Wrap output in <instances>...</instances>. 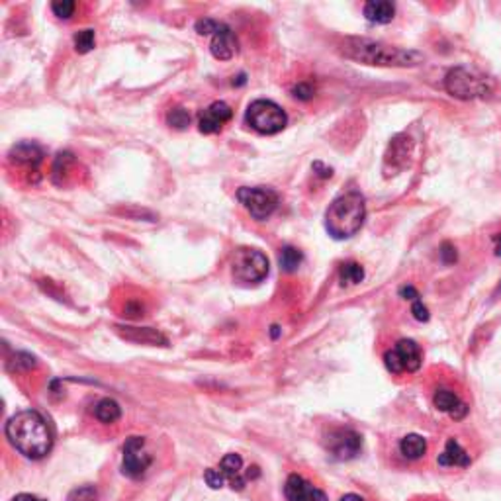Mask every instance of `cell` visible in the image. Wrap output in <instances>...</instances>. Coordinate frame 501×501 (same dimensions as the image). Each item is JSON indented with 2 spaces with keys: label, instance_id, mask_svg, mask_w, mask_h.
<instances>
[{
  "label": "cell",
  "instance_id": "6da1fadb",
  "mask_svg": "<svg viewBox=\"0 0 501 501\" xmlns=\"http://www.w3.org/2000/svg\"><path fill=\"white\" fill-rule=\"evenodd\" d=\"M6 437L10 445L31 460L49 455L54 447V435L46 418L36 410H26L8 419Z\"/></svg>",
  "mask_w": 501,
  "mask_h": 501
},
{
  "label": "cell",
  "instance_id": "7a4b0ae2",
  "mask_svg": "<svg viewBox=\"0 0 501 501\" xmlns=\"http://www.w3.org/2000/svg\"><path fill=\"white\" fill-rule=\"evenodd\" d=\"M339 49L347 59L376 67H418L425 61L423 54L415 49H402L366 38H345Z\"/></svg>",
  "mask_w": 501,
  "mask_h": 501
},
{
  "label": "cell",
  "instance_id": "3957f363",
  "mask_svg": "<svg viewBox=\"0 0 501 501\" xmlns=\"http://www.w3.org/2000/svg\"><path fill=\"white\" fill-rule=\"evenodd\" d=\"M366 220L365 196L350 190L343 196L335 198L325 212V229L333 239H349L357 236Z\"/></svg>",
  "mask_w": 501,
  "mask_h": 501
},
{
  "label": "cell",
  "instance_id": "277c9868",
  "mask_svg": "<svg viewBox=\"0 0 501 501\" xmlns=\"http://www.w3.org/2000/svg\"><path fill=\"white\" fill-rule=\"evenodd\" d=\"M445 88L450 96L458 100H476L490 96L494 91V84L490 79L478 75L474 71L456 67L448 71V75L445 76Z\"/></svg>",
  "mask_w": 501,
  "mask_h": 501
},
{
  "label": "cell",
  "instance_id": "5b68a950",
  "mask_svg": "<svg viewBox=\"0 0 501 501\" xmlns=\"http://www.w3.org/2000/svg\"><path fill=\"white\" fill-rule=\"evenodd\" d=\"M245 122L263 136H274L286 128L288 116L276 102L260 98L250 102L245 114Z\"/></svg>",
  "mask_w": 501,
  "mask_h": 501
},
{
  "label": "cell",
  "instance_id": "8992f818",
  "mask_svg": "<svg viewBox=\"0 0 501 501\" xmlns=\"http://www.w3.org/2000/svg\"><path fill=\"white\" fill-rule=\"evenodd\" d=\"M237 200L245 206L250 218L257 221L268 220L278 208V194L273 188H265V186H257V188L243 186L237 190Z\"/></svg>",
  "mask_w": 501,
  "mask_h": 501
},
{
  "label": "cell",
  "instance_id": "52a82bcc",
  "mask_svg": "<svg viewBox=\"0 0 501 501\" xmlns=\"http://www.w3.org/2000/svg\"><path fill=\"white\" fill-rule=\"evenodd\" d=\"M268 274V258L257 249H237L233 257V276L239 282H260Z\"/></svg>",
  "mask_w": 501,
  "mask_h": 501
},
{
  "label": "cell",
  "instance_id": "ba28073f",
  "mask_svg": "<svg viewBox=\"0 0 501 501\" xmlns=\"http://www.w3.org/2000/svg\"><path fill=\"white\" fill-rule=\"evenodd\" d=\"M421 349L415 341L411 339H402L395 343L394 349H390L384 355V365L392 374L402 373H418L421 366Z\"/></svg>",
  "mask_w": 501,
  "mask_h": 501
},
{
  "label": "cell",
  "instance_id": "9c48e42d",
  "mask_svg": "<svg viewBox=\"0 0 501 501\" xmlns=\"http://www.w3.org/2000/svg\"><path fill=\"white\" fill-rule=\"evenodd\" d=\"M151 466V456L145 450L143 437H129L123 445V474L129 478H141Z\"/></svg>",
  "mask_w": 501,
  "mask_h": 501
},
{
  "label": "cell",
  "instance_id": "30bf717a",
  "mask_svg": "<svg viewBox=\"0 0 501 501\" xmlns=\"http://www.w3.org/2000/svg\"><path fill=\"white\" fill-rule=\"evenodd\" d=\"M363 448V437L350 429H337L327 437V450L337 460H350L360 452Z\"/></svg>",
  "mask_w": 501,
  "mask_h": 501
},
{
  "label": "cell",
  "instance_id": "8fae6325",
  "mask_svg": "<svg viewBox=\"0 0 501 501\" xmlns=\"http://www.w3.org/2000/svg\"><path fill=\"white\" fill-rule=\"evenodd\" d=\"M413 153V143L408 136H395L392 143L388 147L386 157H384V175L392 176L402 173L408 167Z\"/></svg>",
  "mask_w": 501,
  "mask_h": 501
},
{
  "label": "cell",
  "instance_id": "7c38bea8",
  "mask_svg": "<svg viewBox=\"0 0 501 501\" xmlns=\"http://www.w3.org/2000/svg\"><path fill=\"white\" fill-rule=\"evenodd\" d=\"M233 116V110L226 102H213L210 106L200 112L198 116V128L202 133H216L228 123Z\"/></svg>",
  "mask_w": 501,
  "mask_h": 501
},
{
  "label": "cell",
  "instance_id": "4fadbf2b",
  "mask_svg": "<svg viewBox=\"0 0 501 501\" xmlns=\"http://www.w3.org/2000/svg\"><path fill=\"white\" fill-rule=\"evenodd\" d=\"M284 494L288 501H327V495L300 474H290L284 486Z\"/></svg>",
  "mask_w": 501,
  "mask_h": 501
},
{
  "label": "cell",
  "instance_id": "5bb4252c",
  "mask_svg": "<svg viewBox=\"0 0 501 501\" xmlns=\"http://www.w3.org/2000/svg\"><path fill=\"white\" fill-rule=\"evenodd\" d=\"M210 51L220 61H229L237 54V39L233 36V31L229 30L226 24H221L220 30L213 34Z\"/></svg>",
  "mask_w": 501,
  "mask_h": 501
},
{
  "label": "cell",
  "instance_id": "9a60e30c",
  "mask_svg": "<svg viewBox=\"0 0 501 501\" xmlns=\"http://www.w3.org/2000/svg\"><path fill=\"white\" fill-rule=\"evenodd\" d=\"M433 402L437 410L450 415L455 421H460V419L468 415V405L458 395L452 394L450 390H437L433 395Z\"/></svg>",
  "mask_w": 501,
  "mask_h": 501
},
{
  "label": "cell",
  "instance_id": "2e32d148",
  "mask_svg": "<svg viewBox=\"0 0 501 501\" xmlns=\"http://www.w3.org/2000/svg\"><path fill=\"white\" fill-rule=\"evenodd\" d=\"M116 331L122 335L123 339L133 343H143V345H161V347H167L168 339L159 331H155L151 327H123L116 325Z\"/></svg>",
  "mask_w": 501,
  "mask_h": 501
},
{
  "label": "cell",
  "instance_id": "e0dca14e",
  "mask_svg": "<svg viewBox=\"0 0 501 501\" xmlns=\"http://www.w3.org/2000/svg\"><path fill=\"white\" fill-rule=\"evenodd\" d=\"M8 157L14 165H26V167L36 168L44 161V149L39 145L30 143V141H22L10 149Z\"/></svg>",
  "mask_w": 501,
  "mask_h": 501
},
{
  "label": "cell",
  "instance_id": "ac0fdd59",
  "mask_svg": "<svg viewBox=\"0 0 501 501\" xmlns=\"http://www.w3.org/2000/svg\"><path fill=\"white\" fill-rule=\"evenodd\" d=\"M437 462H439L440 466H458V468H466V466H470L472 460L470 455L460 447L458 440L448 439L447 447H445V450L439 455Z\"/></svg>",
  "mask_w": 501,
  "mask_h": 501
},
{
  "label": "cell",
  "instance_id": "d6986e66",
  "mask_svg": "<svg viewBox=\"0 0 501 501\" xmlns=\"http://www.w3.org/2000/svg\"><path fill=\"white\" fill-rule=\"evenodd\" d=\"M241 468H243V460L239 455H228L221 458L220 470L223 472V476L228 478L233 490H243L247 478L241 476Z\"/></svg>",
  "mask_w": 501,
  "mask_h": 501
},
{
  "label": "cell",
  "instance_id": "ffe728a7",
  "mask_svg": "<svg viewBox=\"0 0 501 501\" xmlns=\"http://www.w3.org/2000/svg\"><path fill=\"white\" fill-rule=\"evenodd\" d=\"M363 12H365V18L368 22L390 24L394 20L395 6L388 0H370L365 4Z\"/></svg>",
  "mask_w": 501,
  "mask_h": 501
},
{
  "label": "cell",
  "instance_id": "44dd1931",
  "mask_svg": "<svg viewBox=\"0 0 501 501\" xmlns=\"http://www.w3.org/2000/svg\"><path fill=\"white\" fill-rule=\"evenodd\" d=\"M400 452H402L408 460H419L421 456L427 452V440L421 435H405L400 440Z\"/></svg>",
  "mask_w": 501,
  "mask_h": 501
},
{
  "label": "cell",
  "instance_id": "7402d4cb",
  "mask_svg": "<svg viewBox=\"0 0 501 501\" xmlns=\"http://www.w3.org/2000/svg\"><path fill=\"white\" fill-rule=\"evenodd\" d=\"M94 415L100 423H116L118 419L122 418V408L116 400L104 398L94 405Z\"/></svg>",
  "mask_w": 501,
  "mask_h": 501
},
{
  "label": "cell",
  "instance_id": "603a6c76",
  "mask_svg": "<svg viewBox=\"0 0 501 501\" xmlns=\"http://www.w3.org/2000/svg\"><path fill=\"white\" fill-rule=\"evenodd\" d=\"M363 278H365V268L355 260L343 263L341 268H339V280H341L343 286H355L358 282H363Z\"/></svg>",
  "mask_w": 501,
  "mask_h": 501
},
{
  "label": "cell",
  "instance_id": "cb8c5ba5",
  "mask_svg": "<svg viewBox=\"0 0 501 501\" xmlns=\"http://www.w3.org/2000/svg\"><path fill=\"white\" fill-rule=\"evenodd\" d=\"M278 260H280L282 270H286V273H294V270H298V266L302 265L304 255H302V250L296 249V247L286 245V247H282L280 249V257H278Z\"/></svg>",
  "mask_w": 501,
  "mask_h": 501
},
{
  "label": "cell",
  "instance_id": "d4e9b609",
  "mask_svg": "<svg viewBox=\"0 0 501 501\" xmlns=\"http://www.w3.org/2000/svg\"><path fill=\"white\" fill-rule=\"evenodd\" d=\"M167 123L175 129H186L190 126V114L188 110L183 106L173 108L167 114Z\"/></svg>",
  "mask_w": 501,
  "mask_h": 501
},
{
  "label": "cell",
  "instance_id": "484cf974",
  "mask_svg": "<svg viewBox=\"0 0 501 501\" xmlns=\"http://www.w3.org/2000/svg\"><path fill=\"white\" fill-rule=\"evenodd\" d=\"M94 41H96L94 30H81L75 34V49L79 54H88V51H92Z\"/></svg>",
  "mask_w": 501,
  "mask_h": 501
},
{
  "label": "cell",
  "instance_id": "4316f807",
  "mask_svg": "<svg viewBox=\"0 0 501 501\" xmlns=\"http://www.w3.org/2000/svg\"><path fill=\"white\" fill-rule=\"evenodd\" d=\"M75 8L76 4L73 0H57V2L51 4L54 14L57 16V18H61V20H69V18L73 16V12H75Z\"/></svg>",
  "mask_w": 501,
  "mask_h": 501
},
{
  "label": "cell",
  "instance_id": "83f0119b",
  "mask_svg": "<svg viewBox=\"0 0 501 501\" xmlns=\"http://www.w3.org/2000/svg\"><path fill=\"white\" fill-rule=\"evenodd\" d=\"M204 480L206 484L212 487V490H220V487H223V484L228 482V478L223 476V472H221L220 468H208L204 474Z\"/></svg>",
  "mask_w": 501,
  "mask_h": 501
},
{
  "label": "cell",
  "instance_id": "f1b7e54d",
  "mask_svg": "<svg viewBox=\"0 0 501 501\" xmlns=\"http://www.w3.org/2000/svg\"><path fill=\"white\" fill-rule=\"evenodd\" d=\"M69 501H100V500H98V492H96V487L83 486L69 495Z\"/></svg>",
  "mask_w": 501,
  "mask_h": 501
},
{
  "label": "cell",
  "instance_id": "f546056e",
  "mask_svg": "<svg viewBox=\"0 0 501 501\" xmlns=\"http://www.w3.org/2000/svg\"><path fill=\"white\" fill-rule=\"evenodd\" d=\"M220 22H216V20H212V18H204V20H198L196 22V31L200 34V36H210V34H216V31L220 30Z\"/></svg>",
  "mask_w": 501,
  "mask_h": 501
},
{
  "label": "cell",
  "instance_id": "4dcf8cb0",
  "mask_svg": "<svg viewBox=\"0 0 501 501\" xmlns=\"http://www.w3.org/2000/svg\"><path fill=\"white\" fill-rule=\"evenodd\" d=\"M292 94L296 96L298 100H312L313 94H315V88H313L310 83H298L294 88H292Z\"/></svg>",
  "mask_w": 501,
  "mask_h": 501
},
{
  "label": "cell",
  "instance_id": "1f68e13d",
  "mask_svg": "<svg viewBox=\"0 0 501 501\" xmlns=\"http://www.w3.org/2000/svg\"><path fill=\"white\" fill-rule=\"evenodd\" d=\"M456 249L452 247L450 243H442L440 245V258H442V263H447V265H452L456 260Z\"/></svg>",
  "mask_w": 501,
  "mask_h": 501
},
{
  "label": "cell",
  "instance_id": "d6a6232c",
  "mask_svg": "<svg viewBox=\"0 0 501 501\" xmlns=\"http://www.w3.org/2000/svg\"><path fill=\"white\" fill-rule=\"evenodd\" d=\"M411 313H413V318L418 319V321H427V319H429V310L423 305L421 300H415V302H413Z\"/></svg>",
  "mask_w": 501,
  "mask_h": 501
},
{
  "label": "cell",
  "instance_id": "836d02e7",
  "mask_svg": "<svg viewBox=\"0 0 501 501\" xmlns=\"http://www.w3.org/2000/svg\"><path fill=\"white\" fill-rule=\"evenodd\" d=\"M400 296L402 298H405V300H419V292L413 286H403L402 290H400Z\"/></svg>",
  "mask_w": 501,
  "mask_h": 501
},
{
  "label": "cell",
  "instance_id": "e575fe53",
  "mask_svg": "<svg viewBox=\"0 0 501 501\" xmlns=\"http://www.w3.org/2000/svg\"><path fill=\"white\" fill-rule=\"evenodd\" d=\"M313 171H319L318 175L321 176V178H329V176L333 175V168H327L323 167V163H313Z\"/></svg>",
  "mask_w": 501,
  "mask_h": 501
},
{
  "label": "cell",
  "instance_id": "d590c367",
  "mask_svg": "<svg viewBox=\"0 0 501 501\" xmlns=\"http://www.w3.org/2000/svg\"><path fill=\"white\" fill-rule=\"evenodd\" d=\"M12 501H44V500H41V497H36V495H31V494H20V495H16Z\"/></svg>",
  "mask_w": 501,
  "mask_h": 501
},
{
  "label": "cell",
  "instance_id": "8d00e7d4",
  "mask_svg": "<svg viewBox=\"0 0 501 501\" xmlns=\"http://www.w3.org/2000/svg\"><path fill=\"white\" fill-rule=\"evenodd\" d=\"M231 83H233V86H241V84L247 83V76H245L243 73H241V75L233 76V81H231Z\"/></svg>",
  "mask_w": 501,
  "mask_h": 501
},
{
  "label": "cell",
  "instance_id": "74e56055",
  "mask_svg": "<svg viewBox=\"0 0 501 501\" xmlns=\"http://www.w3.org/2000/svg\"><path fill=\"white\" fill-rule=\"evenodd\" d=\"M341 501H365V500L357 494H347V495H343Z\"/></svg>",
  "mask_w": 501,
  "mask_h": 501
},
{
  "label": "cell",
  "instance_id": "f35d334b",
  "mask_svg": "<svg viewBox=\"0 0 501 501\" xmlns=\"http://www.w3.org/2000/svg\"><path fill=\"white\" fill-rule=\"evenodd\" d=\"M495 255L501 257V236H495Z\"/></svg>",
  "mask_w": 501,
  "mask_h": 501
},
{
  "label": "cell",
  "instance_id": "ab89813d",
  "mask_svg": "<svg viewBox=\"0 0 501 501\" xmlns=\"http://www.w3.org/2000/svg\"><path fill=\"white\" fill-rule=\"evenodd\" d=\"M273 337H278V327L276 325L273 327Z\"/></svg>",
  "mask_w": 501,
  "mask_h": 501
},
{
  "label": "cell",
  "instance_id": "60d3db41",
  "mask_svg": "<svg viewBox=\"0 0 501 501\" xmlns=\"http://www.w3.org/2000/svg\"><path fill=\"white\" fill-rule=\"evenodd\" d=\"M500 288H501V286H500Z\"/></svg>",
  "mask_w": 501,
  "mask_h": 501
}]
</instances>
